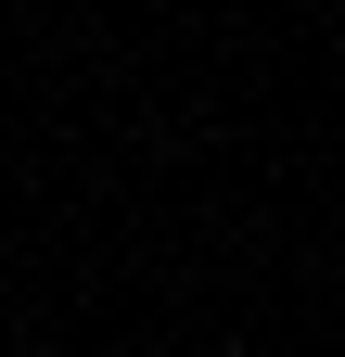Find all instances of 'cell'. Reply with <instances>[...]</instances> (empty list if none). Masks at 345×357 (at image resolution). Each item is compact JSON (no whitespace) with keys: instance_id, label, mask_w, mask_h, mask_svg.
<instances>
[]
</instances>
